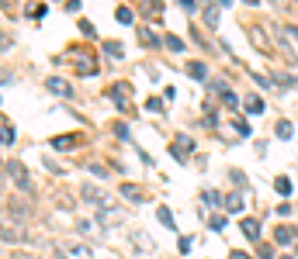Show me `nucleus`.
<instances>
[{"label":"nucleus","mask_w":298,"mask_h":259,"mask_svg":"<svg viewBox=\"0 0 298 259\" xmlns=\"http://www.w3.org/2000/svg\"><path fill=\"white\" fill-rule=\"evenodd\" d=\"M0 242H3V246H24V242H31V235H28L17 221H10V218L0 214Z\"/></svg>","instance_id":"f257e3e1"},{"label":"nucleus","mask_w":298,"mask_h":259,"mask_svg":"<svg viewBox=\"0 0 298 259\" xmlns=\"http://www.w3.org/2000/svg\"><path fill=\"white\" fill-rule=\"evenodd\" d=\"M3 173L10 176V183H14L21 194H31V176H28L24 163H17V159H7V163H3Z\"/></svg>","instance_id":"f03ea898"},{"label":"nucleus","mask_w":298,"mask_h":259,"mask_svg":"<svg viewBox=\"0 0 298 259\" xmlns=\"http://www.w3.org/2000/svg\"><path fill=\"white\" fill-rule=\"evenodd\" d=\"M66 59L76 63V73H83V76H97V69H101L97 59H94L90 52H83V49H70V52H66Z\"/></svg>","instance_id":"7ed1b4c3"},{"label":"nucleus","mask_w":298,"mask_h":259,"mask_svg":"<svg viewBox=\"0 0 298 259\" xmlns=\"http://www.w3.org/2000/svg\"><path fill=\"white\" fill-rule=\"evenodd\" d=\"M56 256L59 259H90V249L80 246V242H63V246H56Z\"/></svg>","instance_id":"20e7f679"},{"label":"nucleus","mask_w":298,"mask_h":259,"mask_svg":"<svg viewBox=\"0 0 298 259\" xmlns=\"http://www.w3.org/2000/svg\"><path fill=\"white\" fill-rule=\"evenodd\" d=\"M45 86H49V93H56V97H63V100H73V86H70V80H63V76H49L45 80Z\"/></svg>","instance_id":"39448f33"},{"label":"nucleus","mask_w":298,"mask_h":259,"mask_svg":"<svg viewBox=\"0 0 298 259\" xmlns=\"http://www.w3.org/2000/svg\"><path fill=\"white\" fill-rule=\"evenodd\" d=\"M129 93H132V86H129L125 80L111 83V90H108V97L115 100V107H118V111H125V104H129Z\"/></svg>","instance_id":"423d86ee"},{"label":"nucleus","mask_w":298,"mask_h":259,"mask_svg":"<svg viewBox=\"0 0 298 259\" xmlns=\"http://www.w3.org/2000/svg\"><path fill=\"white\" fill-rule=\"evenodd\" d=\"M201 17H205L208 28H219V21H222V7H219V0H205V3H201Z\"/></svg>","instance_id":"0eeeda50"},{"label":"nucleus","mask_w":298,"mask_h":259,"mask_svg":"<svg viewBox=\"0 0 298 259\" xmlns=\"http://www.w3.org/2000/svg\"><path fill=\"white\" fill-rule=\"evenodd\" d=\"M118 221H122V211H118V207H108V204L97 207V225H101V228H115Z\"/></svg>","instance_id":"6e6552de"},{"label":"nucleus","mask_w":298,"mask_h":259,"mask_svg":"<svg viewBox=\"0 0 298 259\" xmlns=\"http://www.w3.org/2000/svg\"><path fill=\"white\" fill-rule=\"evenodd\" d=\"M3 204H7V218H10V221H17V225H21V221L28 218V207H24V200H21V197H10V200H3Z\"/></svg>","instance_id":"1a4fd4ad"},{"label":"nucleus","mask_w":298,"mask_h":259,"mask_svg":"<svg viewBox=\"0 0 298 259\" xmlns=\"http://www.w3.org/2000/svg\"><path fill=\"white\" fill-rule=\"evenodd\" d=\"M295 239H298V228H292V225H278L274 228V242L278 246H292Z\"/></svg>","instance_id":"9d476101"},{"label":"nucleus","mask_w":298,"mask_h":259,"mask_svg":"<svg viewBox=\"0 0 298 259\" xmlns=\"http://www.w3.org/2000/svg\"><path fill=\"white\" fill-rule=\"evenodd\" d=\"M191 149H194V142H191L187 135H177V138H173V156H177L180 163L187 159V152H191Z\"/></svg>","instance_id":"9b49d317"},{"label":"nucleus","mask_w":298,"mask_h":259,"mask_svg":"<svg viewBox=\"0 0 298 259\" xmlns=\"http://www.w3.org/2000/svg\"><path fill=\"white\" fill-rule=\"evenodd\" d=\"M80 145V135H56L52 138V149H59V152H70Z\"/></svg>","instance_id":"f8f14e48"},{"label":"nucleus","mask_w":298,"mask_h":259,"mask_svg":"<svg viewBox=\"0 0 298 259\" xmlns=\"http://www.w3.org/2000/svg\"><path fill=\"white\" fill-rule=\"evenodd\" d=\"M118 194L125 197V200H136V204H139V200H143V187H139V183H118Z\"/></svg>","instance_id":"ddd939ff"},{"label":"nucleus","mask_w":298,"mask_h":259,"mask_svg":"<svg viewBox=\"0 0 298 259\" xmlns=\"http://www.w3.org/2000/svg\"><path fill=\"white\" fill-rule=\"evenodd\" d=\"M243 235H246L250 242H257V239H260V221H257V218H243Z\"/></svg>","instance_id":"4468645a"},{"label":"nucleus","mask_w":298,"mask_h":259,"mask_svg":"<svg viewBox=\"0 0 298 259\" xmlns=\"http://www.w3.org/2000/svg\"><path fill=\"white\" fill-rule=\"evenodd\" d=\"M184 69H187V76H191V80H208V66L198 63V59H194V63H187Z\"/></svg>","instance_id":"2eb2a0df"},{"label":"nucleus","mask_w":298,"mask_h":259,"mask_svg":"<svg viewBox=\"0 0 298 259\" xmlns=\"http://www.w3.org/2000/svg\"><path fill=\"white\" fill-rule=\"evenodd\" d=\"M80 197H83V200H90V204H97V207H101V204H108V200H104V194H101L97 187H87V183H83Z\"/></svg>","instance_id":"dca6fc26"},{"label":"nucleus","mask_w":298,"mask_h":259,"mask_svg":"<svg viewBox=\"0 0 298 259\" xmlns=\"http://www.w3.org/2000/svg\"><path fill=\"white\" fill-rule=\"evenodd\" d=\"M222 207L225 211H232V214H239L246 204H243V194H229V197H222Z\"/></svg>","instance_id":"f3484780"},{"label":"nucleus","mask_w":298,"mask_h":259,"mask_svg":"<svg viewBox=\"0 0 298 259\" xmlns=\"http://www.w3.org/2000/svg\"><path fill=\"white\" fill-rule=\"evenodd\" d=\"M143 14H146V17H152V21H156V17L163 14V0H143Z\"/></svg>","instance_id":"a211bd4d"},{"label":"nucleus","mask_w":298,"mask_h":259,"mask_svg":"<svg viewBox=\"0 0 298 259\" xmlns=\"http://www.w3.org/2000/svg\"><path fill=\"white\" fill-rule=\"evenodd\" d=\"M132 246H136V249H146V253H152V249H156V246H152V239L139 235V232H132Z\"/></svg>","instance_id":"6ab92c4d"},{"label":"nucleus","mask_w":298,"mask_h":259,"mask_svg":"<svg viewBox=\"0 0 298 259\" xmlns=\"http://www.w3.org/2000/svg\"><path fill=\"white\" fill-rule=\"evenodd\" d=\"M156 218H159V221H163V225H166L170 232H177V221H173V214H170V207H159V211H156Z\"/></svg>","instance_id":"aec40b11"},{"label":"nucleus","mask_w":298,"mask_h":259,"mask_svg":"<svg viewBox=\"0 0 298 259\" xmlns=\"http://www.w3.org/2000/svg\"><path fill=\"white\" fill-rule=\"evenodd\" d=\"M274 190H278L281 197H288L292 194V180H288V176H278V180H274Z\"/></svg>","instance_id":"412c9836"},{"label":"nucleus","mask_w":298,"mask_h":259,"mask_svg":"<svg viewBox=\"0 0 298 259\" xmlns=\"http://www.w3.org/2000/svg\"><path fill=\"white\" fill-rule=\"evenodd\" d=\"M170 52H184V38H177V35H166V42H163Z\"/></svg>","instance_id":"4be33fe9"},{"label":"nucleus","mask_w":298,"mask_h":259,"mask_svg":"<svg viewBox=\"0 0 298 259\" xmlns=\"http://www.w3.org/2000/svg\"><path fill=\"white\" fill-rule=\"evenodd\" d=\"M104 52H108L111 59H122V52H125V49H122V42H104Z\"/></svg>","instance_id":"5701e85b"},{"label":"nucleus","mask_w":298,"mask_h":259,"mask_svg":"<svg viewBox=\"0 0 298 259\" xmlns=\"http://www.w3.org/2000/svg\"><path fill=\"white\" fill-rule=\"evenodd\" d=\"M246 111H250V114H260V111H264V100H260V97H246Z\"/></svg>","instance_id":"b1692460"},{"label":"nucleus","mask_w":298,"mask_h":259,"mask_svg":"<svg viewBox=\"0 0 298 259\" xmlns=\"http://www.w3.org/2000/svg\"><path fill=\"white\" fill-rule=\"evenodd\" d=\"M274 135H278V138H292V125H288V121H278V125H274Z\"/></svg>","instance_id":"393cba45"},{"label":"nucleus","mask_w":298,"mask_h":259,"mask_svg":"<svg viewBox=\"0 0 298 259\" xmlns=\"http://www.w3.org/2000/svg\"><path fill=\"white\" fill-rule=\"evenodd\" d=\"M219 97H222V104H225V107H236V104H239V97H236L232 90H222Z\"/></svg>","instance_id":"a878e982"},{"label":"nucleus","mask_w":298,"mask_h":259,"mask_svg":"<svg viewBox=\"0 0 298 259\" xmlns=\"http://www.w3.org/2000/svg\"><path fill=\"white\" fill-rule=\"evenodd\" d=\"M0 142H3V145L14 142V128H10V125H0Z\"/></svg>","instance_id":"bb28decb"},{"label":"nucleus","mask_w":298,"mask_h":259,"mask_svg":"<svg viewBox=\"0 0 298 259\" xmlns=\"http://www.w3.org/2000/svg\"><path fill=\"white\" fill-rule=\"evenodd\" d=\"M201 200H205V204H222V194H219V190H205Z\"/></svg>","instance_id":"cd10ccee"},{"label":"nucleus","mask_w":298,"mask_h":259,"mask_svg":"<svg viewBox=\"0 0 298 259\" xmlns=\"http://www.w3.org/2000/svg\"><path fill=\"white\" fill-rule=\"evenodd\" d=\"M115 17H118L122 24H132V10H129V7H118V10H115Z\"/></svg>","instance_id":"c85d7f7f"},{"label":"nucleus","mask_w":298,"mask_h":259,"mask_svg":"<svg viewBox=\"0 0 298 259\" xmlns=\"http://www.w3.org/2000/svg\"><path fill=\"white\" fill-rule=\"evenodd\" d=\"M0 10L14 17V14H17V0H0Z\"/></svg>","instance_id":"c756f323"},{"label":"nucleus","mask_w":298,"mask_h":259,"mask_svg":"<svg viewBox=\"0 0 298 259\" xmlns=\"http://www.w3.org/2000/svg\"><path fill=\"white\" fill-rule=\"evenodd\" d=\"M208 225H212V232H222V228H225V218H222V214H215V218H208Z\"/></svg>","instance_id":"7c9ffc66"},{"label":"nucleus","mask_w":298,"mask_h":259,"mask_svg":"<svg viewBox=\"0 0 298 259\" xmlns=\"http://www.w3.org/2000/svg\"><path fill=\"white\" fill-rule=\"evenodd\" d=\"M28 14H31V17H35V21H38V17H42V14H45V7H42V3H31V7H28Z\"/></svg>","instance_id":"2f4dec72"},{"label":"nucleus","mask_w":298,"mask_h":259,"mask_svg":"<svg viewBox=\"0 0 298 259\" xmlns=\"http://www.w3.org/2000/svg\"><path fill=\"white\" fill-rule=\"evenodd\" d=\"M229 176H232V183H236V187H246V176H243V173H239V170H232V173H229Z\"/></svg>","instance_id":"473e14b6"},{"label":"nucleus","mask_w":298,"mask_h":259,"mask_svg":"<svg viewBox=\"0 0 298 259\" xmlns=\"http://www.w3.org/2000/svg\"><path fill=\"white\" fill-rule=\"evenodd\" d=\"M80 31H83L87 38H94V24H90V21H80Z\"/></svg>","instance_id":"72a5a7b5"},{"label":"nucleus","mask_w":298,"mask_h":259,"mask_svg":"<svg viewBox=\"0 0 298 259\" xmlns=\"http://www.w3.org/2000/svg\"><path fill=\"white\" fill-rule=\"evenodd\" d=\"M229 259H253L250 253H243V249H236V253H229Z\"/></svg>","instance_id":"f704fd0d"},{"label":"nucleus","mask_w":298,"mask_h":259,"mask_svg":"<svg viewBox=\"0 0 298 259\" xmlns=\"http://www.w3.org/2000/svg\"><path fill=\"white\" fill-rule=\"evenodd\" d=\"M180 7L184 10H194V0H180Z\"/></svg>","instance_id":"c9c22d12"},{"label":"nucleus","mask_w":298,"mask_h":259,"mask_svg":"<svg viewBox=\"0 0 298 259\" xmlns=\"http://www.w3.org/2000/svg\"><path fill=\"white\" fill-rule=\"evenodd\" d=\"M10 49V38H0V52H7Z\"/></svg>","instance_id":"e433bc0d"},{"label":"nucleus","mask_w":298,"mask_h":259,"mask_svg":"<svg viewBox=\"0 0 298 259\" xmlns=\"http://www.w3.org/2000/svg\"><path fill=\"white\" fill-rule=\"evenodd\" d=\"M10 259H35V256H28V253H14Z\"/></svg>","instance_id":"4c0bfd02"},{"label":"nucleus","mask_w":298,"mask_h":259,"mask_svg":"<svg viewBox=\"0 0 298 259\" xmlns=\"http://www.w3.org/2000/svg\"><path fill=\"white\" fill-rule=\"evenodd\" d=\"M7 80H10V73H7V69H0V83H7Z\"/></svg>","instance_id":"58836bf2"},{"label":"nucleus","mask_w":298,"mask_h":259,"mask_svg":"<svg viewBox=\"0 0 298 259\" xmlns=\"http://www.w3.org/2000/svg\"><path fill=\"white\" fill-rule=\"evenodd\" d=\"M288 35H292V38H295V42H298V28H288Z\"/></svg>","instance_id":"ea45409f"},{"label":"nucleus","mask_w":298,"mask_h":259,"mask_svg":"<svg viewBox=\"0 0 298 259\" xmlns=\"http://www.w3.org/2000/svg\"><path fill=\"white\" fill-rule=\"evenodd\" d=\"M219 7H229V0H219Z\"/></svg>","instance_id":"a19ab883"},{"label":"nucleus","mask_w":298,"mask_h":259,"mask_svg":"<svg viewBox=\"0 0 298 259\" xmlns=\"http://www.w3.org/2000/svg\"><path fill=\"white\" fill-rule=\"evenodd\" d=\"M0 194H3V176H0Z\"/></svg>","instance_id":"79ce46f5"},{"label":"nucleus","mask_w":298,"mask_h":259,"mask_svg":"<svg viewBox=\"0 0 298 259\" xmlns=\"http://www.w3.org/2000/svg\"><path fill=\"white\" fill-rule=\"evenodd\" d=\"M243 3H257V0H243Z\"/></svg>","instance_id":"37998d69"},{"label":"nucleus","mask_w":298,"mask_h":259,"mask_svg":"<svg viewBox=\"0 0 298 259\" xmlns=\"http://www.w3.org/2000/svg\"><path fill=\"white\" fill-rule=\"evenodd\" d=\"M281 259H292V256H281Z\"/></svg>","instance_id":"c03bdc74"},{"label":"nucleus","mask_w":298,"mask_h":259,"mask_svg":"<svg viewBox=\"0 0 298 259\" xmlns=\"http://www.w3.org/2000/svg\"><path fill=\"white\" fill-rule=\"evenodd\" d=\"M295 246H298V239H295Z\"/></svg>","instance_id":"a18cd8bd"}]
</instances>
